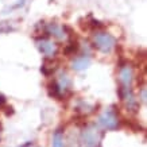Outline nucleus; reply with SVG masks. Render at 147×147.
Returning <instances> with one entry per match:
<instances>
[{"label":"nucleus","instance_id":"1","mask_svg":"<svg viewBox=\"0 0 147 147\" xmlns=\"http://www.w3.org/2000/svg\"><path fill=\"white\" fill-rule=\"evenodd\" d=\"M93 46L101 53H111L116 45V39L105 31H96L92 38Z\"/></svg>","mask_w":147,"mask_h":147},{"label":"nucleus","instance_id":"2","mask_svg":"<svg viewBox=\"0 0 147 147\" xmlns=\"http://www.w3.org/2000/svg\"><path fill=\"white\" fill-rule=\"evenodd\" d=\"M100 140H101V135H100L98 129L94 125L85 127L84 131L81 132V147H100Z\"/></svg>","mask_w":147,"mask_h":147},{"label":"nucleus","instance_id":"3","mask_svg":"<svg viewBox=\"0 0 147 147\" xmlns=\"http://www.w3.org/2000/svg\"><path fill=\"white\" fill-rule=\"evenodd\" d=\"M98 124L104 129H109V131L116 129L119 127V116L113 109V107L101 112V115L98 116Z\"/></svg>","mask_w":147,"mask_h":147},{"label":"nucleus","instance_id":"4","mask_svg":"<svg viewBox=\"0 0 147 147\" xmlns=\"http://www.w3.org/2000/svg\"><path fill=\"white\" fill-rule=\"evenodd\" d=\"M35 46L40 54H43L46 58H54L57 54V45L47 39V36H36L35 38Z\"/></svg>","mask_w":147,"mask_h":147},{"label":"nucleus","instance_id":"5","mask_svg":"<svg viewBox=\"0 0 147 147\" xmlns=\"http://www.w3.org/2000/svg\"><path fill=\"white\" fill-rule=\"evenodd\" d=\"M117 94H119V97L120 100L125 102V107L128 109L129 112H138L139 109V102L136 101V98L134 96V92L131 88H125V86H119L117 88Z\"/></svg>","mask_w":147,"mask_h":147},{"label":"nucleus","instance_id":"6","mask_svg":"<svg viewBox=\"0 0 147 147\" xmlns=\"http://www.w3.org/2000/svg\"><path fill=\"white\" fill-rule=\"evenodd\" d=\"M132 80H134V70H132V66L128 63V65H125L124 67H121V69H120V82H121V86L131 88Z\"/></svg>","mask_w":147,"mask_h":147},{"label":"nucleus","instance_id":"7","mask_svg":"<svg viewBox=\"0 0 147 147\" xmlns=\"http://www.w3.org/2000/svg\"><path fill=\"white\" fill-rule=\"evenodd\" d=\"M90 65V57L88 54H84V55H80V57H76L73 61H71V69H74L77 71L85 70L88 69Z\"/></svg>","mask_w":147,"mask_h":147},{"label":"nucleus","instance_id":"8","mask_svg":"<svg viewBox=\"0 0 147 147\" xmlns=\"http://www.w3.org/2000/svg\"><path fill=\"white\" fill-rule=\"evenodd\" d=\"M46 34H47V35L55 36V38H58V39L66 38V34H65V31H63L62 26H58L55 22H51L46 26Z\"/></svg>","mask_w":147,"mask_h":147},{"label":"nucleus","instance_id":"9","mask_svg":"<svg viewBox=\"0 0 147 147\" xmlns=\"http://www.w3.org/2000/svg\"><path fill=\"white\" fill-rule=\"evenodd\" d=\"M57 65H58V62L55 61V59H53V58H46L45 62L42 63V66H40L42 74L46 76V77H50L54 71L57 70V67H58Z\"/></svg>","mask_w":147,"mask_h":147},{"label":"nucleus","instance_id":"10","mask_svg":"<svg viewBox=\"0 0 147 147\" xmlns=\"http://www.w3.org/2000/svg\"><path fill=\"white\" fill-rule=\"evenodd\" d=\"M78 49H80L78 40L74 39V38H70V39L67 40V45L63 47V55H66V57H71V55L77 54Z\"/></svg>","mask_w":147,"mask_h":147},{"label":"nucleus","instance_id":"11","mask_svg":"<svg viewBox=\"0 0 147 147\" xmlns=\"http://www.w3.org/2000/svg\"><path fill=\"white\" fill-rule=\"evenodd\" d=\"M47 93H49L50 97L53 98H58V100H61V92H59V88H58L57 85V81H50L49 84H47Z\"/></svg>","mask_w":147,"mask_h":147},{"label":"nucleus","instance_id":"12","mask_svg":"<svg viewBox=\"0 0 147 147\" xmlns=\"http://www.w3.org/2000/svg\"><path fill=\"white\" fill-rule=\"evenodd\" d=\"M53 147H65L63 131L61 128H58L53 135Z\"/></svg>","mask_w":147,"mask_h":147},{"label":"nucleus","instance_id":"13","mask_svg":"<svg viewBox=\"0 0 147 147\" xmlns=\"http://www.w3.org/2000/svg\"><path fill=\"white\" fill-rule=\"evenodd\" d=\"M18 30V26L15 22H1L0 23V32L1 34H8V32H12V31H16Z\"/></svg>","mask_w":147,"mask_h":147},{"label":"nucleus","instance_id":"14","mask_svg":"<svg viewBox=\"0 0 147 147\" xmlns=\"http://www.w3.org/2000/svg\"><path fill=\"white\" fill-rule=\"evenodd\" d=\"M125 124L128 125L131 129H134L135 132H138V131H140V129H143L142 128V125L139 124V123H136V121H125Z\"/></svg>","mask_w":147,"mask_h":147},{"label":"nucleus","instance_id":"15","mask_svg":"<svg viewBox=\"0 0 147 147\" xmlns=\"http://www.w3.org/2000/svg\"><path fill=\"white\" fill-rule=\"evenodd\" d=\"M140 100H142V102H146V100H147L146 86H144V85H142V86H140Z\"/></svg>","mask_w":147,"mask_h":147},{"label":"nucleus","instance_id":"16","mask_svg":"<svg viewBox=\"0 0 147 147\" xmlns=\"http://www.w3.org/2000/svg\"><path fill=\"white\" fill-rule=\"evenodd\" d=\"M4 112H5V115L7 116H11V115H13V108L11 107V105H7Z\"/></svg>","mask_w":147,"mask_h":147},{"label":"nucleus","instance_id":"17","mask_svg":"<svg viewBox=\"0 0 147 147\" xmlns=\"http://www.w3.org/2000/svg\"><path fill=\"white\" fill-rule=\"evenodd\" d=\"M4 104H5V97L1 93H0V107H3Z\"/></svg>","mask_w":147,"mask_h":147},{"label":"nucleus","instance_id":"18","mask_svg":"<svg viewBox=\"0 0 147 147\" xmlns=\"http://www.w3.org/2000/svg\"><path fill=\"white\" fill-rule=\"evenodd\" d=\"M20 147H34V143H32V142H27V143H24V144H22Z\"/></svg>","mask_w":147,"mask_h":147},{"label":"nucleus","instance_id":"19","mask_svg":"<svg viewBox=\"0 0 147 147\" xmlns=\"http://www.w3.org/2000/svg\"><path fill=\"white\" fill-rule=\"evenodd\" d=\"M0 131H1V124H0Z\"/></svg>","mask_w":147,"mask_h":147}]
</instances>
